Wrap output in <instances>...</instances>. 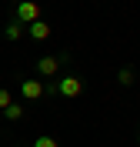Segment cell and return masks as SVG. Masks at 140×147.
Returning a JSON list of instances; mask_svg holds the SVG:
<instances>
[{
    "instance_id": "5b68a950",
    "label": "cell",
    "mask_w": 140,
    "mask_h": 147,
    "mask_svg": "<svg viewBox=\"0 0 140 147\" xmlns=\"http://www.w3.org/2000/svg\"><path fill=\"white\" fill-rule=\"evenodd\" d=\"M23 34H27V27H23L20 20H13V17H10V20H7V27H3V37H7V40H20Z\"/></svg>"
},
{
    "instance_id": "277c9868",
    "label": "cell",
    "mask_w": 140,
    "mask_h": 147,
    "mask_svg": "<svg viewBox=\"0 0 140 147\" xmlns=\"http://www.w3.org/2000/svg\"><path fill=\"white\" fill-rule=\"evenodd\" d=\"M20 97L27 104H37V100H44L47 97V87H44V80L40 77H27V80L20 84Z\"/></svg>"
},
{
    "instance_id": "52a82bcc",
    "label": "cell",
    "mask_w": 140,
    "mask_h": 147,
    "mask_svg": "<svg viewBox=\"0 0 140 147\" xmlns=\"http://www.w3.org/2000/svg\"><path fill=\"white\" fill-rule=\"evenodd\" d=\"M3 117H7V120H23V117H27V104L13 100V104H10L7 110H3Z\"/></svg>"
},
{
    "instance_id": "3957f363",
    "label": "cell",
    "mask_w": 140,
    "mask_h": 147,
    "mask_svg": "<svg viewBox=\"0 0 140 147\" xmlns=\"http://www.w3.org/2000/svg\"><path fill=\"white\" fill-rule=\"evenodd\" d=\"M13 20H20L23 27L44 20V17H40V3H33V0H17V7H13Z\"/></svg>"
},
{
    "instance_id": "7a4b0ae2",
    "label": "cell",
    "mask_w": 140,
    "mask_h": 147,
    "mask_svg": "<svg viewBox=\"0 0 140 147\" xmlns=\"http://www.w3.org/2000/svg\"><path fill=\"white\" fill-rule=\"evenodd\" d=\"M64 64H70V50H64V54H57V57H40V60H37L40 80H44V77H57Z\"/></svg>"
},
{
    "instance_id": "9c48e42d",
    "label": "cell",
    "mask_w": 140,
    "mask_h": 147,
    "mask_svg": "<svg viewBox=\"0 0 140 147\" xmlns=\"http://www.w3.org/2000/svg\"><path fill=\"white\" fill-rule=\"evenodd\" d=\"M30 147H60V144H57V140L50 137V134H40V137L33 140V144H30Z\"/></svg>"
},
{
    "instance_id": "8992f818",
    "label": "cell",
    "mask_w": 140,
    "mask_h": 147,
    "mask_svg": "<svg viewBox=\"0 0 140 147\" xmlns=\"http://www.w3.org/2000/svg\"><path fill=\"white\" fill-rule=\"evenodd\" d=\"M27 34L33 37V40H47V37H50V24H47V20H37V24L27 27Z\"/></svg>"
},
{
    "instance_id": "ba28073f",
    "label": "cell",
    "mask_w": 140,
    "mask_h": 147,
    "mask_svg": "<svg viewBox=\"0 0 140 147\" xmlns=\"http://www.w3.org/2000/svg\"><path fill=\"white\" fill-rule=\"evenodd\" d=\"M133 80H137L133 67H120V70H117V84H123V87H133Z\"/></svg>"
},
{
    "instance_id": "8fae6325",
    "label": "cell",
    "mask_w": 140,
    "mask_h": 147,
    "mask_svg": "<svg viewBox=\"0 0 140 147\" xmlns=\"http://www.w3.org/2000/svg\"><path fill=\"white\" fill-rule=\"evenodd\" d=\"M0 147H3V144H0Z\"/></svg>"
},
{
    "instance_id": "6da1fadb",
    "label": "cell",
    "mask_w": 140,
    "mask_h": 147,
    "mask_svg": "<svg viewBox=\"0 0 140 147\" xmlns=\"http://www.w3.org/2000/svg\"><path fill=\"white\" fill-rule=\"evenodd\" d=\"M47 97H67V100H74L84 94V80L77 77V74H64V77H57V80H47Z\"/></svg>"
},
{
    "instance_id": "30bf717a",
    "label": "cell",
    "mask_w": 140,
    "mask_h": 147,
    "mask_svg": "<svg viewBox=\"0 0 140 147\" xmlns=\"http://www.w3.org/2000/svg\"><path fill=\"white\" fill-rule=\"evenodd\" d=\"M10 104H13V94H10V90H3V87H0V114H3V110H7Z\"/></svg>"
}]
</instances>
